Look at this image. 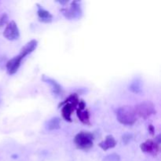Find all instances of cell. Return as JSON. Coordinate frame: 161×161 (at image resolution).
<instances>
[{
	"label": "cell",
	"instance_id": "obj_16",
	"mask_svg": "<svg viewBox=\"0 0 161 161\" xmlns=\"http://www.w3.org/2000/svg\"><path fill=\"white\" fill-rule=\"evenodd\" d=\"M79 102H80V100H79L78 95H77L76 94H72L69 97H68L67 99H66L65 101H64V102H62L61 104H60V105H63V104H65V103H69V104H71V105H72L74 108H75L76 106H78Z\"/></svg>",
	"mask_w": 161,
	"mask_h": 161
},
{
	"label": "cell",
	"instance_id": "obj_21",
	"mask_svg": "<svg viewBox=\"0 0 161 161\" xmlns=\"http://www.w3.org/2000/svg\"><path fill=\"white\" fill-rule=\"evenodd\" d=\"M155 142L157 143V144H159V145L160 144V135H158L157 137H156Z\"/></svg>",
	"mask_w": 161,
	"mask_h": 161
},
{
	"label": "cell",
	"instance_id": "obj_19",
	"mask_svg": "<svg viewBox=\"0 0 161 161\" xmlns=\"http://www.w3.org/2000/svg\"><path fill=\"white\" fill-rule=\"evenodd\" d=\"M8 21V16L6 14H3L0 17V27L4 26Z\"/></svg>",
	"mask_w": 161,
	"mask_h": 161
},
{
	"label": "cell",
	"instance_id": "obj_9",
	"mask_svg": "<svg viewBox=\"0 0 161 161\" xmlns=\"http://www.w3.org/2000/svg\"><path fill=\"white\" fill-rule=\"evenodd\" d=\"M38 45V42L36 39H32V40L29 41L25 47H23L20 50V53H19V56L21 57L22 58H25V57L28 56V54L32 53L36 49Z\"/></svg>",
	"mask_w": 161,
	"mask_h": 161
},
{
	"label": "cell",
	"instance_id": "obj_4",
	"mask_svg": "<svg viewBox=\"0 0 161 161\" xmlns=\"http://www.w3.org/2000/svg\"><path fill=\"white\" fill-rule=\"evenodd\" d=\"M61 12L69 20L80 18L82 14H83L80 3L76 1L71 3L70 8H63V9H61Z\"/></svg>",
	"mask_w": 161,
	"mask_h": 161
},
{
	"label": "cell",
	"instance_id": "obj_15",
	"mask_svg": "<svg viewBox=\"0 0 161 161\" xmlns=\"http://www.w3.org/2000/svg\"><path fill=\"white\" fill-rule=\"evenodd\" d=\"M46 127L49 130H58L61 128V119L58 117H53L48 120L46 124Z\"/></svg>",
	"mask_w": 161,
	"mask_h": 161
},
{
	"label": "cell",
	"instance_id": "obj_12",
	"mask_svg": "<svg viewBox=\"0 0 161 161\" xmlns=\"http://www.w3.org/2000/svg\"><path fill=\"white\" fill-rule=\"evenodd\" d=\"M99 147L106 151L109 149H113L116 146V141L113 135H107L105 139L98 144Z\"/></svg>",
	"mask_w": 161,
	"mask_h": 161
},
{
	"label": "cell",
	"instance_id": "obj_10",
	"mask_svg": "<svg viewBox=\"0 0 161 161\" xmlns=\"http://www.w3.org/2000/svg\"><path fill=\"white\" fill-rule=\"evenodd\" d=\"M42 80L44 82V83H47L50 86L52 90V92L55 94H60L62 91V88H61V86L53 79L50 78V77L47 76L45 75H42Z\"/></svg>",
	"mask_w": 161,
	"mask_h": 161
},
{
	"label": "cell",
	"instance_id": "obj_14",
	"mask_svg": "<svg viewBox=\"0 0 161 161\" xmlns=\"http://www.w3.org/2000/svg\"><path fill=\"white\" fill-rule=\"evenodd\" d=\"M143 83L140 78H135L129 85V90L134 94H141L142 92Z\"/></svg>",
	"mask_w": 161,
	"mask_h": 161
},
{
	"label": "cell",
	"instance_id": "obj_2",
	"mask_svg": "<svg viewBox=\"0 0 161 161\" xmlns=\"http://www.w3.org/2000/svg\"><path fill=\"white\" fill-rule=\"evenodd\" d=\"M94 137L92 133L88 131H81L75 136L74 142L78 149L87 150L94 145Z\"/></svg>",
	"mask_w": 161,
	"mask_h": 161
},
{
	"label": "cell",
	"instance_id": "obj_13",
	"mask_svg": "<svg viewBox=\"0 0 161 161\" xmlns=\"http://www.w3.org/2000/svg\"><path fill=\"white\" fill-rule=\"evenodd\" d=\"M61 105H63L62 108H61V115H62L63 119L67 121V122H72L71 116H72V113L75 108L69 103L63 104Z\"/></svg>",
	"mask_w": 161,
	"mask_h": 161
},
{
	"label": "cell",
	"instance_id": "obj_11",
	"mask_svg": "<svg viewBox=\"0 0 161 161\" xmlns=\"http://www.w3.org/2000/svg\"><path fill=\"white\" fill-rule=\"evenodd\" d=\"M37 14L39 21L43 22V23H50L52 21V20H53V15L49 11L46 10L43 8L41 7L39 4H37Z\"/></svg>",
	"mask_w": 161,
	"mask_h": 161
},
{
	"label": "cell",
	"instance_id": "obj_5",
	"mask_svg": "<svg viewBox=\"0 0 161 161\" xmlns=\"http://www.w3.org/2000/svg\"><path fill=\"white\" fill-rule=\"evenodd\" d=\"M3 36L6 39L10 41L16 40L20 37L19 28L14 20H11L7 24L4 31H3Z\"/></svg>",
	"mask_w": 161,
	"mask_h": 161
},
{
	"label": "cell",
	"instance_id": "obj_18",
	"mask_svg": "<svg viewBox=\"0 0 161 161\" xmlns=\"http://www.w3.org/2000/svg\"><path fill=\"white\" fill-rule=\"evenodd\" d=\"M133 138V135L130 133L124 134L122 136V142L124 145H127Z\"/></svg>",
	"mask_w": 161,
	"mask_h": 161
},
{
	"label": "cell",
	"instance_id": "obj_20",
	"mask_svg": "<svg viewBox=\"0 0 161 161\" xmlns=\"http://www.w3.org/2000/svg\"><path fill=\"white\" fill-rule=\"evenodd\" d=\"M148 130H149V133L151 134V135H154V132H155V128H154V127L153 125H149V128H148Z\"/></svg>",
	"mask_w": 161,
	"mask_h": 161
},
{
	"label": "cell",
	"instance_id": "obj_7",
	"mask_svg": "<svg viewBox=\"0 0 161 161\" xmlns=\"http://www.w3.org/2000/svg\"><path fill=\"white\" fill-rule=\"evenodd\" d=\"M77 108V116L79 119L83 124L89 125L90 124V114L89 112L86 109V104L83 101H80Z\"/></svg>",
	"mask_w": 161,
	"mask_h": 161
},
{
	"label": "cell",
	"instance_id": "obj_3",
	"mask_svg": "<svg viewBox=\"0 0 161 161\" xmlns=\"http://www.w3.org/2000/svg\"><path fill=\"white\" fill-rule=\"evenodd\" d=\"M134 109L136 116L142 119H148L152 115L156 114L155 106L152 102L148 101L139 103L134 108Z\"/></svg>",
	"mask_w": 161,
	"mask_h": 161
},
{
	"label": "cell",
	"instance_id": "obj_6",
	"mask_svg": "<svg viewBox=\"0 0 161 161\" xmlns=\"http://www.w3.org/2000/svg\"><path fill=\"white\" fill-rule=\"evenodd\" d=\"M140 148L143 153L151 154L153 156H157L160 152V145L152 139L146 140L145 142L142 143Z\"/></svg>",
	"mask_w": 161,
	"mask_h": 161
},
{
	"label": "cell",
	"instance_id": "obj_8",
	"mask_svg": "<svg viewBox=\"0 0 161 161\" xmlns=\"http://www.w3.org/2000/svg\"><path fill=\"white\" fill-rule=\"evenodd\" d=\"M22 60H23V58L19 56V55H17V56L14 57V58H11L10 60L6 61V68L8 74H9V75L15 74L18 70L20 64H21Z\"/></svg>",
	"mask_w": 161,
	"mask_h": 161
},
{
	"label": "cell",
	"instance_id": "obj_1",
	"mask_svg": "<svg viewBox=\"0 0 161 161\" xmlns=\"http://www.w3.org/2000/svg\"><path fill=\"white\" fill-rule=\"evenodd\" d=\"M116 119L123 125H133L137 121V116L133 107L125 105L119 107L116 112Z\"/></svg>",
	"mask_w": 161,
	"mask_h": 161
},
{
	"label": "cell",
	"instance_id": "obj_17",
	"mask_svg": "<svg viewBox=\"0 0 161 161\" xmlns=\"http://www.w3.org/2000/svg\"><path fill=\"white\" fill-rule=\"evenodd\" d=\"M103 161H120V157L117 153H111L104 157Z\"/></svg>",
	"mask_w": 161,
	"mask_h": 161
}]
</instances>
